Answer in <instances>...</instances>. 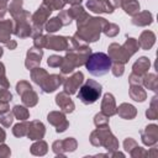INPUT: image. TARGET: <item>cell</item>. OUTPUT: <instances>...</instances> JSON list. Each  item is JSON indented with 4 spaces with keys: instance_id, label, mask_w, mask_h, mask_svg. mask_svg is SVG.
<instances>
[{
    "instance_id": "obj_12",
    "label": "cell",
    "mask_w": 158,
    "mask_h": 158,
    "mask_svg": "<svg viewBox=\"0 0 158 158\" xmlns=\"http://www.w3.org/2000/svg\"><path fill=\"white\" fill-rule=\"evenodd\" d=\"M144 85L148 88V89H152V90H157V79H156V75L154 74H151V75H147L144 78Z\"/></svg>"
},
{
    "instance_id": "obj_2",
    "label": "cell",
    "mask_w": 158,
    "mask_h": 158,
    "mask_svg": "<svg viewBox=\"0 0 158 158\" xmlns=\"http://www.w3.org/2000/svg\"><path fill=\"white\" fill-rule=\"evenodd\" d=\"M100 94H101V85L95 80L89 79L79 89L78 99H80L81 102L89 105V104H94L100 98Z\"/></svg>"
},
{
    "instance_id": "obj_8",
    "label": "cell",
    "mask_w": 158,
    "mask_h": 158,
    "mask_svg": "<svg viewBox=\"0 0 158 158\" xmlns=\"http://www.w3.org/2000/svg\"><path fill=\"white\" fill-rule=\"evenodd\" d=\"M154 40H156L154 35L152 32H149V31H146V32L142 33L138 44H141L142 48H144V49H149L152 47V44L154 43Z\"/></svg>"
},
{
    "instance_id": "obj_10",
    "label": "cell",
    "mask_w": 158,
    "mask_h": 158,
    "mask_svg": "<svg viewBox=\"0 0 158 158\" xmlns=\"http://www.w3.org/2000/svg\"><path fill=\"white\" fill-rule=\"evenodd\" d=\"M118 114L125 117V118H132L135 117L136 115V110L132 105H128V104H122L120 107H118Z\"/></svg>"
},
{
    "instance_id": "obj_17",
    "label": "cell",
    "mask_w": 158,
    "mask_h": 158,
    "mask_svg": "<svg viewBox=\"0 0 158 158\" xmlns=\"http://www.w3.org/2000/svg\"><path fill=\"white\" fill-rule=\"evenodd\" d=\"M64 1L70 2V4H78V2H80V0H64Z\"/></svg>"
},
{
    "instance_id": "obj_11",
    "label": "cell",
    "mask_w": 158,
    "mask_h": 158,
    "mask_svg": "<svg viewBox=\"0 0 158 158\" xmlns=\"http://www.w3.org/2000/svg\"><path fill=\"white\" fill-rule=\"evenodd\" d=\"M60 26H62V23H60V21H59V17H54V19H52V20L47 23L46 30H47L48 32H54V31L59 30Z\"/></svg>"
},
{
    "instance_id": "obj_18",
    "label": "cell",
    "mask_w": 158,
    "mask_h": 158,
    "mask_svg": "<svg viewBox=\"0 0 158 158\" xmlns=\"http://www.w3.org/2000/svg\"><path fill=\"white\" fill-rule=\"evenodd\" d=\"M1 54H2V49L0 48V56H1Z\"/></svg>"
},
{
    "instance_id": "obj_4",
    "label": "cell",
    "mask_w": 158,
    "mask_h": 158,
    "mask_svg": "<svg viewBox=\"0 0 158 158\" xmlns=\"http://www.w3.org/2000/svg\"><path fill=\"white\" fill-rule=\"evenodd\" d=\"M88 7L94 12H112V7L106 0H89Z\"/></svg>"
},
{
    "instance_id": "obj_13",
    "label": "cell",
    "mask_w": 158,
    "mask_h": 158,
    "mask_svg": "<svg viewBox=\"0 0 158 158\" xmlns=\"http://www.w3.org/2000/svg\"><path fill=\"white\" fill-rule=\"evenodd\" d=\"M14 112H15V115H16V117H19V120L21 118V120H25V118H27L28 117V112H27V110L25 109V107H22V106H15L14 107Z\"/></svg>"
},
{
    "instance_id": "obj_3",
    "label": "cell",
    "mask_w": 158,
    "mask_h": 158,
    "mask_svg": "<svg viewBox=\"0 0 158 158\" xmlns=\"http://www.w3.org/2000/svg\"><path fill=\"white\" fill-rule=\"evenodd\" d=\"M83 81V73L78 72L75 73L72 78L67 79L65 83H64V89H65V93H69V94H73L77 91L78 86L81 84Z\"/></svg>"
},
{
    "instance_id": "obj_15",
    "label": "cell",
    "mask_w": 158,
    "mask_h": 158,
    "mask_svg": "<svg viewBox=\"0 0 158 158\" xmlns=\"http://www.w3.org/2000/svg\"><path fill=\"white\" fill-rule=\"evenodd\" d=\"M112 73H114V75H116V77L122 75V73H123V67H122V64H121V63H116V64L114 65Z\"/></svg>"
},
{
    "instance_id": "obj_7",
    "label": "cell",
    "mask_w": 158,
    "mask_h": 158,
    "mask_svg": "<svg viewBox=\"0 0 158 158\" xmlns=\"http://www.w3.org/2000/svg\"><path fill=\"white\" fill-rule=\"evenodd\" d=\"M102 111L106 115H114L116 112L115 110V100L114 96L111 94H105L104 96V101H102Z\"/></svg>"
},
{
    "instance_id": "obj_6",
    "label": "cell",
    "mask_w": 158,
    "mask_h": 158,
    "mask_svg": "<svg viewBox=\"0 0 158 158\" xmlns=\"http://www.w3.org/2000/svg\"><path fill=\"white\" fill-rule=\"evenodd\" d=\"M56 101H57V104L63 109V111H65V112H72L73 109H74V104H73V101L70 100V98L67 96L65 93H60V94H58L57 98H56Z\"/></svg>"
},
{
    "instance_id": "obj_16",
    "label": "cell",
    "mask_w": 158,
    "mask_h": 158,
    "mask_svg": "<svg viewBox=\"0 0 158 158\" xmlns=\"http://www.w3.org/2000/svg\"><path fill=\"white\" fill-rule=\"evenodd\" d=\"M0 107H1V109H6V110H7V105H6V102H0ZM0 112H1V110H0Z\"/></svg>"
},
{
    "instance_id": "obj_5",
    "label": "cell",
    "mask_w": 158,
    "mask_h": 158,
    "mask_svg": "<svg viewBox=\"0 0 158 158\" xmlns=\"http://www.w3.org/2000/svg\"><path fill=\"white\" fill-rule=\"evenodd\" d=\"M46 46L54 51H63L67 48V38L64 37H46Z\"/></svg>"
},
{
    "instance_id": "obj_14",
    "label": "cell",
    "mask_w": 158,
    "mask_h": 158,
    "mask_svg": "<svg viewBox=\"0 0 158 158\" xmlns=\"http://www.w3.org/2000/svg\"><path fill=\"white\" fill-rule=\"evenodd\" d=\"M62 63H63V58H60L58 56H52V57L48 58V64L51 67H57V65H59Z\"/></svg>"
},
{
    "instance_id": "obj_9",
    "label": "cell",
    "mask_w": 158,
    "mask_h": 158,
    "mask_svg": "<svg viewBox=\"0 0 158 158\" xmlns=\"http://www.w3.org/2000/svg\"><path fill=\"white\" fill-rule=\"evenodd\" d=\"M148 68H149V60H148V58L141 57V58L135 63V65H133V72H135V73H138V75H139V74L146 73Z\"/></svg>"
},
{
    "instance_id": "obj_1",
    "label": "cell",
    "mask_w": 158,
    "mask_h": 158,
    "mask_svg": "<svg viewBox=\"0 0 158 158\" xmlns=\"http://www.w3.org/2000/svg\"><path fill=\"white\" fill-rule=\"evenodd\" d=\"M86 69L93 75H104L109 72L111 67V58L106 56L105 53H94L90 57H88L85 62Z\"/></svg>"
}]
</instances>
